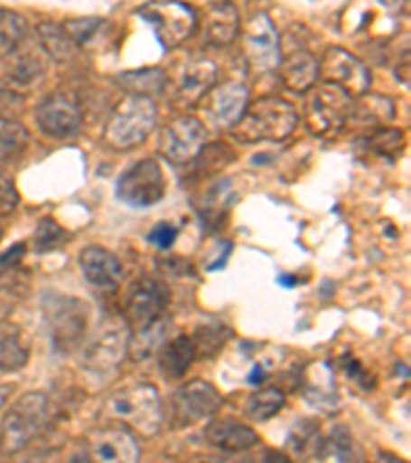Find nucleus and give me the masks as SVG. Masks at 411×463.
<instances>
[{
    "label": "nucleus",
    "mask_w": 411,
    "mask_h": 463,
    "mask_svg": "<svg viewBox=\"0 0 411 463\" xmlns=\"http://www.w3.org/2000/svg\"><path fill=\"white\" fill-rule=\"evenodd\" d=\"M62 25L66 32L70 33L72 40L77 42V46H82V43H87L97 33V29L103 25V21L99 17H87V19L66 21Z\"/></svg>",
    "instance_id": "nucleus-37"
},
{
    "label": "nucleus",
    "mask_w": 411,
    "mask_h": 463,
    "mask_svg": "<svg viewBox=\"0 0 411 463\" xmlns=\"http://www.w3.org/2000/svg\"><path fill=\"white\" fill-rule=\"evenodd\" d=\"M243 54L251 72L267 74L278 71L282 60L280 35L267 13H256L243 25Z\"/></svg>",
    "instance_id": "nucleus-10"
},
{
    "label": "nucleus",
    "mask_w": 411,
    "mask_h": 463,
    "mask_svg": "<svg viewBox=\"0 0 411 463\" xmlns=\"http://www.w3.org/2000/svg\"><path fill=\"white\" fill-rule=\"evenodd\" d=\"M264 463H290V459L280 451H267L264 458Z\"/></svg>",
    "instance_id": "nucleus-42"
},
{
    "label": "nucleus",
    "mask_w": 411,
    "mask_h": 463,
    "mask_svg": "<svg viewBox=\"0 0 411 463\" xmlns=\"http://www.w3.org/2000/svg\"><path fill=\"white\" fill-rule=\"evenodd\" d=\"M156 118H159V109L153 99L128 95L111 111L106 130H103V140L114 151H130L151 137Z\"/></svg>",
    "instance_id": "nucleus-3"
},
{
    "label": "nucleus",
    "mask_w": 411,
    "mask_h": 463,
    "mask_svg": "<svg viewBox=\"0 0 411 463\" xmlns=\"http://www.w3.org/2000/svg\"><path fill=\"white\" fill-rule=\"evenodd\" d=\"M27 37V21L19 13L0 9V56L9 58L23 46Z\"/></svg>",
    "instance_id": "nucleus-31"
},
{
    "label": "nucleus",
    "mask_w": 411,
    "mask_h": 463,
    "mask_svg": "<svg viewBox=\"0 0 411 463\" xmlns=\"http://www.w3.org/2000/svg\"><path fill=\"white\" fill-rule=\"evenodd\" d=\"M106 412L134 430L153 437L163 429L164 408L161 393L151 383H130L107 395Z\"/></svg>",
    "instance_id": "nucleus-2"
},
{
    "label": "nucleus",
    "mask_w": 411,
    "mask_h": 463,
    "mask_svg": "<svg viewBox=\"0 0 411 463\" xmlns=\"http://www.w3.org/2000/svg\"><path fill=\"white\" fill-rule=\"evenodd\" d=\"M43 311H46L54 348L60 353L77 348L89 330V317H91L89 305L77 297L50 293L43 298Z\"/></svg>",
    "instance_id": "nucleus-6"
},
{
    "label": "nucleus",
    "mask_w": 411,
    "mask_h": 463,
    "mask_svg": "<svg viewBox=\"0 0 411 463\" xmlns=\"http://www.w3.org/2000/svg\"><path fill=\"white\" fill-rule=\"evenodd\" d=\"M169 288L154 279H140L128 288L124 297V316L132 332L153 326L154 321L164 317L169 307Z\"/></svg>",
    "instance_id": "nucleus-15"
},
{
    "label": "nucleus",
    "mask_w": 411,
    "mask_h": 463,
    "mask_svg": "<svg viewBox=\"0 0 411 463\" xmlns=\"http://www.w3.org/2000/svg\"><path fill=\"white\" fill-rule=\"evenodd\" d=\"M89 459L91 463H138L140 447L128 430L103 429L91 437Z\"/></svg>",
    "instance_id": "nucleus-18"
},
{
    "label": "nucleus",
    "mask_w": 411,
    "mask_h": 463,
    "mask_svg": "<svg viewBox=\"0 0 411 463\" xmlns=\"http://www.w3.org/2000/svg\"><path fill=\"white\" fill-rule=\"evenodd\" d=\"M230 338H233V330L224 326L222 321H208V324L200 326L196 334L191 335L193 346H196V358L216 356Z\"/></svg>",
    "instance_id": "nucleus-30"
},
{
    "label": "nucleus",
    "mask_w": 411,
    "mask_h": 463,
    "mask_svg": "<svg viewBox=\"0 0 411 463\" xmlns=\"http://www.w3.org/2000/svg\"><path fill=\"white\" fill-rule=\"evenodd\" d=\"M79 266L80 272L99 293H114L119 288L124 279V266L114 251L101 245H87L85 250L79 253Z\"/></svg>",
    "instance_id": "nucleus-16"
},
{
    "label": "nucleus",
    "mask_w": 411,
    "mask_h": 463,
    "mask_svg": "<svg viewBox=\"0 0 411 463\" xmlns=\"http://www.w3.org/2000/svg\"><path fill=\"white\" fill-rule=\"evenodd\" d=\"M13 390H14L13 385H0V410H3V406L6 404V400H9Z\"/></svg>",
    "instance_id": "nucleus-43"
},
{
    "label": "nucleus",
    "mask_w": 411,
    "mask_h": 463,
    "mask_svg": "<svg viewBox=\"0 0 411 463\" xmlns=\"http://www.w3.org/2000/svg\"><path fill=\"white\" fill-rule=\"evenodd\" d=\"M321 440L323 439L319 437V422L313 420V418H304V420H298L293 430H290L286 449L298 455V458H309L311 453H319Z\"/></svg>",
    "instance_id": "nucleus-32"
},
{
    "label": "nucleus",
    "mask_w": 411,
    "mask_h": 463,
    "mask_svg": "<svg viewBox=\"0 0 411 463\" xmlns=\"http://www.w3.org/2000/svg\"><path fill=\"white\" fill-rule=\"evenodd\" d=\"M280 79L286 89L294 93H306L319 80V60L311 52L298 50L278 64Z\"/></svg>",
    "instance_id": "nucleus-22"
},
{
    "label": "nucleus",
    "mask_w": 411,
    "mask_h": 463,
    "mask_svg": "<svg viewBox=\"0 0 411 463\" xmlns=\"http://www.w3.org/2000/svg\"><path fill=\"white\" fill-rule=\"evenodd\" d=\"M241 29L238 9L230 3H212L206 6V14L201 19V33L208 46L224 48L237 40Z\"/></svg>",
    "instance_id": "nucleus-20"
},
{
    "label": "nucleus",
    "mask_w": 411,
    "mask_h": 463,
    "mask_svg": "<svg viewBox=\"0 0 411 463\" xmlns=\"http://www.w3.org/2000/svg\"><path fill=\"white\" fill-rule=\"evenodd\" d=\"M35 124L51 140H70L82 128V109L77 97L66 91H54L43 97L35 108Z\"/></svg>",
    "instance_id": "nucleus-13"
},
{
    "label": "nucleus",
    "mask_w": 411,
    "mask_h": 463,
    "mask_svg": "<svg viewBox=\"0 0 411 463\" xmlns=\"http://www.w3.org/2000/svg\"><path fill=\"white\" fill-rule=\"evenodd\" d=\"M117 83L122 85L130 95L138 97H153L161 95L167 87V74L161 69H140V71H130L122 72L117 77Z\"/></svg>",
    "instance_id": "nucleus-27"
},
{
    "label": "nucleus",
    "mask_w": 411,
    "mask_h": 463,
    "mask_svg": "<svg viewBox=\"0 0 411 463\" xmlns=\"http://www.w3.org/2000/svg\"><path fill=\"white\" fill-rule=\"evenodd\" d=\"M219 79V69L210 58L198 56L191 58L185 64V71L182 74V85H179V93L185 101H200L210 89L216 85Z\"/></svg>",
    "instance_id": "nucleus-23"
},
{
    "label": "nucleus",
    "mask_w": 411,
    "mask_h": 463,
    "mask_svg": "<svg viewBox=\"0 0 411 463\" xmlns=\"http://www.w3.org/2000/svg\"><path fill=\"white\" fill-rule=\"evenodd\" d=\"M50 420V400L42 392H29L14 402L0 424V451L5 455H17Z\"/></svg>",
    "instance_id": "nucleus-4"
},
{
    "label": "nucleus",
    "mask_w": 411,
    "mask_h": 463,
    "mask_svg": "<svg viewBox=\"0 0 411 463\" xmlns=\"http://www.w3.org/2000/svg\"><path fill=\"white\" fill-rule=\"evenodd\" d=\"M167 179H164L161 163L146 156L126 169L116 182V196L130 208H151L164 198Z\"/></svg>",
    "instance_id": "nucleus-7"
},
{
    "label": "nucleus",
    "mask_w": 411,
    "mask_h": 463,
    "mask_svg": "<svg viewBox=\"0 0 411 463\" xmlns=\"http://www.w3.org/2000/svg\"><path fill=\"white\" fill-rule=\"evenodd\" d=\"M69 239V233H66L64 227H60L54 219H42L37 222L35 233H33V245L37 251H54L58 248H62Z\"/></svg>",
    "instance_id": "nucleus-35"
},
{
    "label": "nucleus",
    "mask_w": 411,
    "mask_h": 463,
    "mask_svg": "<svg viewBox=\"0 0 411 463\" xmlns=\"http://www.w3.org/2000/svg\"><path fill=\"white\" fill-rule=\"evenodd\" d=\"M177 227L171 225V222H159L151 233H148V243H153L154 248L159 250H169L171 245L177 241Z\"/></svg>",
    "instance_id": "nucleus-39"
},
{
    "label": "nucleus",
    "mask_w": 411,
    "mask_h": 463,
    "mask_svg": "<svg viewBox=\"0 0 411 463\" xmlns=\"http://www.w3.org/2000/svg\"><path fill=\"white\" fill-rule=\"evenodd\" d=\"M200 122L212 130H233L249 108V89L238 80L216 83L201 97Z\"/></svg>",
    "instance_id": "nucleus-8"
},
{
    "label": "nucleus",
    "mask_w": 411,
    "mask_h": 463,
    "mask_svg": "<svg viewBox=\"0 0 411 463\" xmlns=\"http://www.w3.org/2000/svg\"><path fill=\"white\" fill-rule=\"evenodd\" d=\"M323 447L327 449V453L335 455L341 463H356L360 459V451H358L354 439L346 427L335 429L327 440H321V449H323Z\"/></svg>",
    "instance_id": "nucleus-34"
},
{
    "label": "nucleus",
    "mask_w": 411,
    "mask_h": 463,
    "mask_svg": "<svg viewBox=\"0 0 411 463\" xmlns=\"http://www.w3.org/2000/svg\"><path fill=\"white\" fill-rule=\"evenodd\" d=\"M354 118L362 119L366 124H385L388 119L395 118V106L393 101L385 99V97L370 95L352 108V116H350V119Z\"/></svg>",
    "instance_id": "nucleus-33"
},
{
    "label": "nucleus",
    "mask_w": 411,
    "mask_h": 463,
    "mask_svg": "<svg viewBox=\"0 0 411 463\" xmlns=\"http://www.w3.org/2000/svg\"><path fill=\"white\" fill-rule=\"evenodd\" d=\"M70 463H91V459H89V453H79V455H74Z\"/></svg>",
    "instance_id": "nucleus-44"
},
{
    "label": "nucleus",
    "mask_w": 411,
    "mask_h": 463,
    "mask_svg": "<svg viewBox=\"0 0 411 463\" xmlns=\"http://www.w3.org/2000/svg\"><path fill=\"white\" fill-rule=\"evenodd\" d=\"M27 363L29 348L23 342V330L13 321H0V371H19Z\"/></svg>",
    "instance_id": "nucleus-24"
},
{
    "label": "nucleus",
    "mask_w": 411,
    "mask_h": 463,
    "mask_svg": "<svg viewBox=\"0 0 411 463\" xmlns=\"http://www.w3.org/2000/svg\"><path fill=\"white\" fill-rule=\"evenodd\" d=\"M319 79L327 85L340 87L354 99L369 93L372 74L360 58L343 48H329L319 62Z\"/></svg>",
    "instance_id": "nucleus-14"
},
{
    "label": "nucleus",
    "mask_w": 411,
    "mask_h": 463,
    "mask_svg": "<svg viewBox=\"0 0 411 463\" xmlns=\"http://www.w3.org/2000/svg\"><path fill=\"white\" fill-rule=\"evenodd\" d=\"M138 14L154 27L156 42L164 52L182 46L198 29L196 11L183 3H148Z\"/></svg>",
    "instance_id": "nucleus-9"
},
{
    "label": "nucleus",
    "mask_w": 411,
    "mask_h": 463,
    "mask_svg": "<svg viewBox=\"0 0 411 463\" xmlns=\"http://www.w3.org/2000/svg\"><path fill=\"white\" fill-rule=\"evenodd\" d=\"M222 402L220 392L212 383L204 379L188 381L171 395V422L177 429L204 422L219 412Z\"/></svg>",
    "instance_id": "nucleus-11"
},
{
    "label": "nucleus",
    "mask_w": 411,
    "mask_h": 463,
    "mask_svg": "<svg viewBox=\"0 0 411 463\" xmlns=\"http://www.w3.org/2000/svg\"><path fill=\"white\" fill-rule=\"evenodd\" d=\"M6 309H9V307H6V303L3 301V298H0V313H5Z\"/></svg>",
    "instance_id": "nucleus-45"
},
{
    "label": "nucleus",
    "mask_w": 411,
    "mask_h": 463,
    "mask_svg": "<svg viewBox=\"0 0 411 463\" xmlns=\"http://www.w3.org/2000/svg\"><path fill=\"white\" fill-rule=\"evenodd\" d=\"M193 363H196V346H193L191 335L185 334L164 340V345L156 353V364H159L161 375L169 381L188 375Z\"/></svg>",
    "instance_id": "nucleus-21"
},
{
    "label": "nucleus",
    "mask_w": 411,
    "mask_h": 463,
    "mask_svg": "<svg viewBox=\"0 0 411 463\" xmlns=\"http://www.w3.org/2000/svg\"><path fill=\"white\" fill-rule=\"evenodd\" d=\"M204 439L208 445L224 453H243L259 443V435L249 424L230 420V418H214L208 422Z\"/></svg>",
    "instance_id": "nucleus-19"
},
{
    "label": "nucleus",
    "mask_w": 411,
    "mask_h": 463,
    "mask_svg": "<svg viewBox=\"0 0 411 463\" xmlns=\"http://www.w3.org/2000/svg\"><path fill=\"white\" fill-rule=\"evenodd\" d=\"M377 463H409L406 459H401L399 455L395 453H387V451H380L378 458H377Z\"/></svg>",
    "instance_id": "nucleus-41"
},
{
    "label": "nucleus",
    "mask_w": 411,
    "mask_h": 463,
    "mask_svg": "<svg viewBox=\"0 0 411 463\" xmlns=\"http://www.w3.org/2000/svg\"><path fill=\"white\" fill-rule=\"evenodd\" d=\"M286 404V395L278 387H259L245 400V416L253 422H267Z\"/></svg>",
    "instance_id": "nucleus-29"
},
{
    "label": "nucleus",
    "mask_w": 411,
    "mask_h": 463,
    "mask_svg": "<svg viewBox=\"0 0 411 463\" xmlns=\"http://www.w3.org/2000/svg\"><path fill=\"white\" fill-rule=\"evenodd\" d=\"M354 99L340 87L321 83L306 91L304 122L315 137H333L343 130L352 116Z\"/></svg>",
    "instance_id": "nucleus-5"
},
{
    "label": "nucleus",
    "mask_w": 411,
    "mask_h": 463,
    "mask_svg": "<svg viewBox=\"0 0 411 463\" xmlns=\"http://www.w3.org/2000/svg\"><path fill=\"white\" fill-rule=\"evenodd\" d=\"M298 126V111L293 103L282 97H261L238 119L230 134L241 145L282 143L293 137Z\"/></svg>",
    "instance_id": "nucleus-1"
},
{
    "label": "nucleus",
    "mask_w": 411,
    "mask_h": 463,
    "mask_svg": "<svg viewBox=\"0 0 411 463\" xmlns=\"http://www.w3.org/2000/svg\"><path fill=\"white\" fill-rule=\"evenodd\" d=\"M370 145L375 146V151L380 155L399 153L403 151V146H406V137H403L401 130H393V128L378 130L375 132V137H372Z\"/></svg>",
    "instance_id": "nucleus-38"
},
{
    "label": "nucleus",
    "mask_w": 411,
    "mask_h": 463,
    "mask_svg": "<svg viewBox=\"0 0 411 463\" xmlns=\"http://www.w3.org/2000/svg\"><path fill=\"white\" fill-rule=\"evenodd\" d=\"M130 334L126 327H109L101 332L85 350V364L93 373H109L117 369L128 356Z\"/></svg>",
    "instance_id": "nucleus-17"
},
{
    "label": "nucleus",
    "mask_w": 411,
    "mask_h": 463,
    "mask_svg": "<svg viewBox=\"0 0 411 463\" xmlns=\"http://www.w3.org/2000/svg\"><path fill=\"white\" fill-rule=\"evenodd\" d=\"M35 33L37 40H40V46L46 52V56H50L54 62H69L77 54V42L72 40L64 25L43 21V24L35 27Z\"/></svg>",
    "instance_id": "nucleus-25"
},
{
    "label": "nucleus",
    "mask_w": 411,
    "mask_h": 463,
    "mask_svg": "<svg viewBox=\"0 0 411 463\" xmlns=\"http://www.w3.org/2000/svg\"><path fill=\"white\" fill-rule=\"evenodd\" d=\"M19 190L9 171L0 169V216H9L19 206Z\"/></svg>",
    "instance_id": "nucleus-36"
},
{
    "label": "nucleus",
    "mask_w": 411,
    "mask_h": 463,
    "mask_svg": "<svg viewBox=\"0 0 411 463\" xmlns=\"http://www.w3.org/2000/svg\"><path fill=\"white\" fill-rule=\"evenodd\" d=\"M208 128L196 116H182L169 122L159 134L156 148L164 159L175 165H188L196 161L206 146Z\"/></svg>",
    "instance_id": "nucleus-12"
},
{
    "label": "nucleus",
    "mask_w": 411,
    "mask_h": 463,
    "mask_svg": "<svg viewBox=\"0 0 411 463\" xmlns=\"http://www.w3.org/2000/svg\"><path fill=\"white\" fill-rule=\"evenodd\" d=\"M266 375H267V371H266V367H264V364H256V367H253V371H251V375H249V379H247V381H249V383L251 385H261V383H264V379H266Z\"/></svg>",
    "instance_id": "nucleus-40"
},
{
    "label": "nucleus",
    "mask_w": 411,
    "mask_h": 463,
    "mask_svg": "<svg viewBox=\"0 0 411 463\" xmlns=\"http://www.w3.org/2000/svg\"><path fill=\"white\" fill-rule=\"evenodd\" d=\"M29 130L17 119L0 116V165H11L27 153Z\"/></svg>",
    "instance_id": "nucleus-26"
},
{
    "label": "nucleus",
    "mask_w": 411,
    "mask_h": 463,
    "mask_svg": "<svg viewBox=\"0 0 411 463\" xmlns=\"http://www.w3.org/2000/svg\"><path fill=\"white\" fill-rule=\"evenodd\" d=\"M167 330L169 319L161 317L159 321H154L153 326L132 332L128 353L132 354L134 361H145V358L159 353V348L164 345V340H167Z\"/></svg>",
    "instance_id": "nucleus-28"
}]
</instances>
